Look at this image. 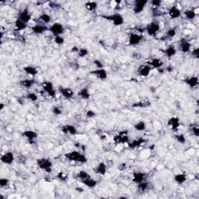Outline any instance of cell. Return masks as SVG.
<instances>
[{
    "mask_svg": "<svg viewBox=\"0 0 199 199\" xmlns=\"http://www.w3.org/2000/svg\"><path fill=\"white\" fill-rule=\"evenodd\" d=\"M65 157L69 161L78 162L80 163H85L87 162V158L86 157V156L79 153V151H76V150H73V151L65 153Z\"/></svg>",
    "mask_w": 199,
    "mask_h": 199,
    "instance_id": "6da1fadb",
    "label": "cell"
},
{
    "mask_svg": "<svg viewBox=\"0 0 199 199\" xmlns=\"http://www.w3.org/2000/svg\"><path fill=\"white\" fill-rule=\"evenodd\" d=\"M37 165L41 170H44L46 173H51L52 171L53 163L50 159L40 158L37 160Z\"/></svg>",
    "mask_w": 199,
    "mask_h": 199,
    "instance_id": "7a4b0ae2",
    "label": "cell"
},
{
    "mask_svg": "<svg viewBox=\"0 0 199 199\" xmlns=\"http://www.w3.org/2000/svg\"><path fill=\"white\" fill-rule=\"evenodd\" d=\"M103 18L111 21L114 25L116 27L121 26L122 24L125 23V20H124L123 16L120 13H114L110 16H103Z\"/></svg>",
    "mask_w": 199,
    "mask_h": 199,
    "instance_id": "3957f363",
    "label": "cell"
},
{
    "mask_svg": "<svg viewBox=\"0 0 199 199\" xmlns=\"http://www.w3.org/2000/svg\"><path fill=\"white\" fill-rule=\"evenodd\" d=\"M160 30V25L158 22L153 21L150 24H149L146 27V31L147 32L149 36L154 37L157 34V33Z\"/></svg>",
    "mask_w": 199,
    "mask_h": 199,
    "instance_id": "277c9868",
    "label": "cell"
},
{
    "mask_svg": "<svg viewBox=\"0 0 199 199\" xmlns=\"http://www.w3.org/2000/svg\"><path fill=\"white\" fill-rule=\"evenodd\" d=\"M49 31L54 35V37L61 36L65 31V27L60 23H54L49 27Z\"/></svg>",
    "mask_w": 199,
    "mask_h": 199,
    "instance_id": "5b68a950",
    "label": "cell"
},
{
    "mask_svg": "<svg viewBox=\"0 0 199 199\" xmlns=\"http://www.w3.org/2000/svg\"><path fill=\"white\" fill-rule=\"evenodd\" d=\"M42 88L45 92H46L47 94L51 97H55L56 95V91L54 88V85L52 82L47 81V82H43L42 84Z\"/></svg>",
    "mask_w": 199,
    "mask_h": 199,
    "instance_id": "8992f818",
    "label": "cell"
},
{
    "mask_svg": "<svg viewBox=\"0 0 199 199\" xmlns=\"http://www.w3.org/2000/svg\"><path fill=\"white\" fill-rule=\"evenodd\" d=\"M114 141L116 144H128L129 143V137L127 135V132H120L114 137Z\"/></svg>",
    "mask_w": 199,
    "mask_h": 199,
    "instance_id": "52a82bcc",
    "label": "cell"
},
{
    "mask_svg": "<svg viewBox=\"0 0 199 199\" xmlns=\"http://www.w3.org/2000/svg\"><path fill=\"white\" fill-rule=\"evenodd\" d=\"M143 39V35L136 34V33H132L128 36V45L130 46H136V45H139Z\"/></svg>",
    "mask_w": 199,
    "mask_h": 199,
    "instance_id": "ba28073f",
    "label": "cell"
},
{
    "mask_svg": "<svg viewBox=\"0 0 199 199\" xmlns=\"http://www.w3.org/2000/svg\"><path fill=\"white\" fill-rule=\"evenodd\" d=\"M148 2V0H136L133 6L134 13L139 14L143 12Z\"/></svg>",
    "mask_w": 199,
    "mask_h": 199,
    "instance_id": "9c48e42d",
    "label": "cell"
},
{
    "mask_svg": "<svg viewBox=\"0 0 199 199\" xmlns=\"http://www.w3.org/2000/svg\"><path fill=\"white\" fill-rule=\"evenodd\" d=\"M89 74L96 76L97 79L100 80H105L107 78V72L104 69H96L95 70L91 71Z\"/></svg>",
    "mask_w": 199,
    "mask_h": 199,
    "instance_id": "30bf717a",
    "label": "cell"
},
{
    "mask_svg": "<svg viewBox=\"0 0 199 199\" xmlns=\"http://www.w3.org/2000/svg\"><path fill=\"white\" fill-rule=\"evenodd\" d=\"M1 161L2 163L6 165H11L14 162L15 156H14L13 153L12 152H6L1 156Z\"/></svg>",
    "mask_w": 199,
    "mask_h": 199,
    "instance_id": "8fae6325",
    "label": "cell"
},
{
    "mask_svg": "<svg viewBox=\"0 0 199 199\" xmlns=\"http://www.w3.org/2000/svg\"><path fill=\"white\" fill-rule=\"evenodd\" d=\"M152 71V67L148 64H145V65H142L139 66V69H138V73L140 76L143 77H148L150 75V72Z\"/></svg>",
    "mask_w": 199,
    "mask_h": 199,
    "instance_id": "7c38bea8",
    "label": "cell"
},
{
    "mask_svg": "<svg viewBox=\"0 0 199 199\" xmlns=\"http://www.w3.org/2000/svg\"><path fill=\"white\" fill-rule=\"evenodd\" d=\"M31 31L35 34H42L46 31H49V27L46 26V25H43V24H36L34 26L31 27Z\"/></svg>",
    "mask_w": 199,
    "mask_h": 199,
    "instance_id": "4fadbf2b",
    "label": "cell"
},
{
    "mask_svg": "<svg viewBox=\"0 0 199 199\" xmlns=\"http://www.w3.org/2000/svg\"><path fill=\"white\" fill-rule=\"evenodd\" d=\"M22 136L24 138H26L28 141H29L30 143H33L34 140L38 138V135L36 132L32 130H27L24 131V132L22 133Z\"/></svg>",
    "mask_w": 199,
    "mask_h": 199,
    "instance_id": "5bb4252c",
    "label": "cell"
},
{
    "mask_svg": "<svg viewBox=\"0 0 199 199\" xmlns=\"http://www.w3.org/2000/svg\"><path fill=\"white\" fill-rule=\"evenodd\" d=\"M59 92L63 97L66 98V99H71L74 96L73 90L70 88H65L60 86L59 88Z\"/></svg>",
    "mask_w": 199,
    "mask_h": 199,
    "instance_id": "9a60e30c",
    "label": "cell"
},
{
    "mask_svg": "<svg viewBox=\"0 0 199 199\" xmlns=\"http://www.w3.org/2000/svg\"><path fill=\"white\" fill-rule=\"evenodd\" d=\"M146 143V139H143V138H139V139L132 141V142H131V143L129 142V143H128V147L131 149H136V148L139 147V146H141L142 145L145 144Z\"/></svg>",
    "mask_w": 199,
    "mask_h": 199,
    "instance_id": "2e32d148",
    "label": "cell"
},
{
    "mask_svg": "<svg viewBox=\"0 0 199 199\" xmlns=\"http://www.w3.org/2000/svg\"><path fill=\"white\" fill-rule=\"evenodd\" d=\"M168 14L171 19H177L181 15V11L176 5H172L168 10Z\"/></svg>",
    "mask_w": 199,
    "mask_h": 199,
    "instance_id": "e0dca14e",
    "label": "cell"
},
{
    "mask_svg": "<svg viewBox=\"0 0 199 199\" xmlns=\"http://www.w3.org/2000/svg\"><path fill=\"white\" fill-rule=\"evenodd\" d=\"M62 132L65 134H70L72 136H76L77 134V128L72 125H66L62 128Z\"/></svg>",
    "mask_w": 199,
    "mask_h": 199,
    "instance_id": "ac0fdd59",
    "label": "cell"
},
{
    "mask_svg": "<svg viewBox=\"0 0 199 199\" xmlns=\"http://www.w3.org/2000/svg\"><path fill=\"white\" fill-rule=\"evenodd\" d=\"M167 125L170 126L171 128L173 129V131L177 130L180 125V119H179L177 117L170 118L168 120V121H167Z\"/></svg>",
    "mask_w": 199,
    "mask_h": 199,
    "instance_id": "d6986e66",
    "label": "cell"
},
{
    "mask_svg": "<svg viewBox=\"0 0 199 199\" xmlns=\"http://www.w3.org/2000/svg\"><path fill=\"white\" fill-rule=\"evenodd\" d=\"M146 174L145 173H143V172H134L133 173V178H132V180L134 183L136 184H139L141 182L144 181L145 179H146Z\"/></svg>",
    "mask_w": 199,
    "mask_h": 199,
    "instance_id": "ffe728a7",
    "label": "cell"
},
{
    "mask_svg": "<svg viewBox=\"0 0 199 199\" xmlns=\"http://www.w3.org/2000/svg\"><path fill=\"white\" fill-rule=\"evenodd\" d=\"M18 18H19L20 20H21L22 21H24V23H26V24H28V23L31 21V13H30L29 10L27 9V8L24 9V10L20 13Z\"/></svg>",
    "mask_w": 199,
    "mask_h": 199,
    "instance_id": "44dd1931",
    "label": "cell"
},
{
    "mask_svg": "<svg viewBox=\"0 0 199 199\" xmlns=\"http://www.w3.org/2000/svg\"><path fill=\"white\" fill-rule=\"evenodd\" d=\"M180 51H181L183 53L187 54L188 52H190V48H191V44L187 41L186 39H182L180 41Z\"/></svg>",
    "mask_w": 199,
    "mask_h": 199,
    "instance_id": "7402d4cb",
    "label": "cell"
},
{
    "mask_svg": "<svg viewBox=\"0 0 199 199\" xmlns=\"http://www.w3.org/2000/svg\"><path fill=\"white\" fill-rule=\"evenodd\" d=\"M184 82L187 85H188L190 88H194L198 85V77L195 76H190V77L184 79Z\"/></svg>",
    "mask_w": 199,
    "mask_h": 199,
    "instance_id": "603a6c76",
    "label": "cell"
},
{
    "mask_svg": "<svg viewBox=\"0 0 199 199\" xmlns=\"http://www.w3.org/2000/svg\"><path fill=\"white\" fill-rule=\"evenodd\" d=\"M147 64L149 65H150L151 67H153V69H160L163 65V62L160 59H153L149 62H147Z\"/></svg>",
    "mask_w": 199,
    "mask_h": 199,
    "instance_id": "cb8c5ba5",
    "label": "cell"
},
{
    "mask_svg": "<svg viewBox=\"0 0 199 199\" xmlns=\"http://www.w3.org/2000/svg\"><path fill=\"white\" fill-rule=\"evenodd\" d=\"M95 172L97 174H100V175L103 176L106 174L107 173V166L103 162L100 163L95 168Z\"/></svg>",
    "mask_w": 199,
    "mask_h": 199,
    "instance_id": "d4e9b609",
    "label": "cell"
},
{
    "mask_svg": "<svg viewBox=\"0 0 199 199\" xmlns=\"http://www.w3.org/2000/svg\"><path fill=\"white\" fill-rule=\"evenodd\" d=\"M35 79H23L20 82V86H22L23 87L27 88V89H30L31 86H33L35 83Z\"/></svg>",
    "mask_w": 199,
    "mask_h": 199,
    "instance_id": "484cf974",
    "label": "cell"
},
{
    "mask_svg": "<svg viewBox=\"0 0 199 199\" xmlns=\"http://www.w3.org/2000/svg\"><path fill=\"white\" fill-rule=\"evenodd\" d=\"M80 182L82 184H84L85 186L89 187V188H93V187H95L97 185V181L96 180H94V179H92L91 177L86 179V180H81Z\"/></svg>",
    "mask_w": 199,
    "mask_h": 199,
    "instance_id": "4316f807",
    "label": "cell"
},
{
    "mask_svg": "<svg viewBox=\"0 0 199 199\" xmlns=\"http://www.w3.org/2000/svg\"><path fill=\"white\" fill-rule=\"evenodd\" d=\"M78 96L83 100H89L90 98L89 89L87 87H83L78 92Z\"/></svg>",
    "mask_w": 199,
    "mask_h": 199,
    "instance_id": "83f0119b",
    "label": "cell"
},
{
    "mask_svg": "<svg viewBox=\"0 0 199 199\" xmlns=\"http://www.w3.org/2000/svg\"><path fill=\"white\" fill-rule=\"evenodd\" d=\"M174 181L178 184H183L187 180V175L185 173H177L173 177Z\"/></svg>",
    "mask_w": 199,
    "mask_h": 199,
    "instance_id": "f1b7e54d",
    "label": "cell"
},
{
    "mask_svg": "<svg viewBox=\"0 0 199 199\" xmlns=\"http://www.w3.org/2000/svg\"><path fill=\"white\" fill-rule=\"evenodd\" d=\"M15 27L16 29V31H22L27 27V24L24 23V21H22L19 18H17L15 20Z\"/></svg>",
    "mask_w": 199,
    "mask_h": 199,
    "instance_id": "f546056e",
    "label": "cell"
},
{
    "mask_svg": "<svg viewBox=\"0 0 199 199\" xmlns=\"http://www.w3.org/2000/svg\"><path fill=\"white\" fill-rule=\"evenodd\" d=\"M24 71L26 72L27 75H31L32 76H35L38 73V70L37 68L32 65H27L24 68Z\"/></svg>",
    "mask_w": 199,
    "mask_h": 199,
    "instance_id": "4dcf8cb0",
    "label": "cell"
},
{
    "mask_svg": "<svg viewBox=\"0 0 199 199\" xmlns=\"http://www.w3.org/2000/svg\"><path fill=\"white\" fill-rule=\"evenodd\" d=\"M164 53L167 57L171 58V57L174 56V55L177 54V49H176L174 46L170 45V46L167 47V48L164 50Z\"/></svg>",
    "mask_w": 199,
    "mask_h": 199,
    "instance_id": "1f68e13d",
    "label": "cell"
},
{
    "mask_svg": "<svg viewBox=\"0 0 199 199\" xmlns=\"http://www.w3.org/2000/svg\"><path fill=\"white\" fill-rule=\"evenodd\" d=\"M184 15H185L186 18L187 20H192L194 18L196 17V15H197V13L194 10V9H186L184 11Z\"/></svg>",
    "mask_w": 199,
    "mask_h": 199,
    "instance_id": "d6a6232c",
    "label": "cell"
},
{
    "mask_svg": "<svg viewBox=\"0 0 199 199\" xmlns=\"http://www.w3.org/2000/svg\"><path fill=\"white\" fill-rule=\"evenodd\" d=\"M76 177L79 179V181H81V180H86V179L89 178V177H91L89 174V173H87L86 171H85V170H80V171L76 174Z\"/></svg>",
    "mask_w": 199,
    "mask_h": 199,
    "instance_id": "836d02e7",
    "label": "cell"
},
{
    "mask_svg": "<svg viewBox=\"0 0 199 199\" xmlns=\"http://www.w3.org/2000/svg\"><path fill=\"white\" fill-rule=\"evenodd\" d=\"M134 128L138 132H143L146 128V124L143 121L137 122L136 125H134Z\"/></svg>",
    "mask_w": 199,
    "mask_h": 199,
    "instance_id": "e575fe53",
    "label": "cell"
},
{
    "mask_svg": "<svg viewBox=\"0 0 199 199\" xmlns=\"http://www.w3.org/2000/svg\"><path fill=\"white\" fill-rule=\"evenodd\" d=\"M86 9L89 11H94L97 9L98 4L96 2H87L85 4Z\"/></svg>",
    "mask_w": 199,
    "mask_h": 199,
    "instance_id": "d590c367",
    "label": "cell"
},
{
    "mask_svg": "<svg viewBox=\"0 0 199 199\" xmlns=\"http://www.w3.org/2000/svg\"><path fill=\"white\" fill-rule=\"evenodd\" d=\"M39 20L44 23V24H49L52 20L51 16L48 13H42L39 16Z\"/></svg>",
    "mask_w": 199,
    "mask_h": 199,
    "instance_id": "8d00e7d4",
    "label": "cell"
},
{
    "mask_svg": "<svg viewBox=\"0 0 199 199\" xmlns=\"http://www.w3.org/2000/svg\"><path fill=\"white\" fill-rule=\"evenodd\" d=\"M148 188H149V183L145 180L138 184V189L141 192H145Z\"/></svg>",
    "mask_w": 199,
    "mask_h": 199,
    "instance_id": "74e56055",
    "label": "cell"
},
{
    "mask_svg": "<svg viewBox=\"0 0 199 199\" xmlns=\"http://www.w3.org/2000/svg\"><path fill=\"white\" fill-rule=\"evenodd\" d=\"M88 54H89V51H88L86 48H79V52H78V56L79 58H84V57L87 56Z\"/></svg>",
    "mask_w": 199,
    "mask_h": 199,
    "instance_id": "f35d334b",
    "label": "cell"
},
{
    "mask_svg": "<svg viewBox=\"0 0 199 199\" xmlns=\"http://www.w3.org/2000/svg\"><path fill=\"white\" fill-rule=\"evenodd\" d=\"M26 98L31 102H36L38 100V95L34 93H28L26 96Z\"/></svg>",
    "mask_w": 199,
    "mask_h": 199,
    "instance_id": "ab89813d",
    "label": "cell"
},
{
    "mask_svg": "<svg viewBox=\"0 0 199 199\" xmlns=\"http://www.w3.org/2000/svg\"><path fill=\"white\" fill-rule=\"evenodd\" d=\"M175 139L179 143H180V144H182V145H184V143H186V138H185V136H184V135H183V134L176 135Z\"/></svg>",
    "mask_w": 199,
    "mask_h": 199,
    "instance_id": "60d3db41",
    "label": "cell"
},
{
    "mask_svg": "<svg viewBox=\"0 0 199 199\" xmlns=\"http://www.w3.org/2000/svg\"><path fill=\"white\" fill-rule=\"evenodd\" d=\"M57 178L59 179L61 181H66L68 179V175L66 173H64L63 171H61L58 173V175H57Z\"/></svg>",
    "mask_w": 199,
    "mask_h": 199,
    "instance_id": "b9f144b4",
    "label": "cell"
},
{
    "mask_svg": "<svg viewBox=\"0 0 199 199\" xmlns=\"http://www.w3.org/2000/svg\"><path fill=\"white\" fill-rule=\"evenodd\" d=\"M54 41L58 45H62L65 43V39L62 36H56L54 38Z\"/></svg>",
    "mask_w": 199,
    "mask_h": 199,
    "instance_id": "7bdbcfd3",
    "label": "cell"
},
{
    "mask_svg": "<svg viewBox=\"0 0 199 199\" xmlns=\"http://www.w3.org/2000/svg\"><path fill=\"white\" fill-rule=\"evenodd\" d=\"M176 34H177V30L175 28H170L167 32V36L169 38H173L176 36Z\"/></svg>",
    "mask_w": 199,
    "mask_h": 199,
    "instance_id": "ee69618b",
    "label": "cell"
},
{
    "mask_svg": "<svg viewBox=\"0 0 199 199\" xmlns=\"http://www.w3.org/2000/svg\"><path fill=\"white\" fill-rule=\"evenodd\" d=\"M52 113H53L55 115H56V116H59V115H61L62 114V110L59 108V107H57V106H54L53 107H52Z\"/></svg>",
    "mask_w": 199,
    "mask_h": 199,
    "instance_id": "f6af8a7d",
    "label": "cell"
},
{
    "mask_svg": "<svg viewBox=\"0 0 199 199\" xmlns=\"http://www.w3.org/2000/svg\"><path fill=\"white\" fill-rule=\"evenodd\" d=\"M9 183V180L7 178H1L0 179V187H5L8 186Z\"/></svg>",
    "mask_w": 199,
    "mask_h": 199,
    "instance_id": "bcb514c9",
    "label": "cell"
},
{
    "mask_svg": "<svg viewBox=\"0 0 199 199\" xmlns=\"http://www.w3.org/2000/svg\"><path fill=\"white\" fill-rule=\"evenodd\" d=\"M93 62L95 65V66H96V69H103V65L101 61L98 60V59H95V60H93Z\"/></svg>",
    "mask_w": 199,
    "mask_h": 199,
    "instance_id": "7dc6e473",
    "label": "cell"
},
{
    "mask_svg": "<svg viewBox=\"0 0 199 199\" xmlns=\"http://www.w3.org/2000/svg\"><path fill=\"white\" fill-rule=\"evenodd\" d=\"M190 131L193 133L194 136H195L196 137H198L199 136V128L197 127V126H193V127L190 128Z\"/></svg>",
    "mask_w": 199,
    "mask_h": 199,
    "instance_id": "c3c4849f",
    "label": "cell"
},
{
    "mask_svg": "<svg viewBox=\"0 0 199 199\" xmlns=\"http://www.w3.org/2000/svg\"><path fill=\"white\" fill-rule=\"evenodd\" d=\"M150 3H151V5H153V6L157 8V7H160V5H161L162 1L161 0H152Z\"/></svg>",
    "mask_w": 199,
    "mask_h": 199,
    "instance_id": "681fc988",
    "label": "cell"
},
{
    "mask_svg": "<svg viewBox=\"0 0 199 199\" xmlns=\"http://www.w3.org/2000/svg\"><path fill=\"white\" fill-rule=\"evenodd\" d=\"M191 53H192V55L194 57V58H196V59H199V48H194Z\"/></svg>",
    "mask_w": 199,
    "mask_h": 199,
    "instance_id": "f907efd6",
    "label": "cell"
},
{
    "mask_svg": "<svg viewBox=\"0 0 199 199\" xmlns=\"http://www.w3.org/2000/svg\"><path fill=\"white\" fill-rule=\"evenodd\" d=\"M96 116V113H95L93 110H87L86 112V117L89 118H94Z\"/></svg>",
    "mask_w": 199,
    "mask_h": 199,
    "instance_id": "816d5d0a",
    "label": "cell"
},
{
    "mask_svg": "<svg viewBox=\"0 0 199 199\" xmlns=\"http://www.w3.org/2000/svg\"><path fill=\"white\" fill-rule=\"evenodd\" d=\"M126 168H127V164L125 163H121L118 167V170L119 171H124L125 170H126Z\"/></svg>",
    "mask_w": 199,
    "mask_h": 199,
    "instance_id": "f5cc1de1",
    "label": "cell"
},
{
    "mask_svg": "<svg viewBox=\"0 0 199 199\" xmlns=\"http://www.w3.org/2000/svg\"><path fill=\"white\" fill-rule=\"evenodd\" d=\"M49 5L51 8H54V9H57V8H59V7H60V5H58V4L55 3V2H50Z\"/></svg>",
    "mask_w": 199,
    "mask_h": 199,
    "instance_id": "db71d44e",
    "label": "cell"
},
{
    "mask_svg": "<svg viewBox=\"0 0 199 199\" xmlns=\"http://www.w3.org/2000/svg\"><path fill=\"white\" fill-rule=\"evenodd\" d=\"M79 50V48H78L77 46H73L72 48V49H71V52H77V53H78Z\"/></svg>",
    "mask_w": 199,
    "mask_h": 199,
    "instance_id": "11a10c76",
    "label": "cell"
},
{
    "mask_svg": "<svg viewBox=\"0 0 199 199\" xmlns=\"http://www.w3.org/2000/svg\"><path fill=\"white\" fill-rule=\"evenodd\" d=\"M166 69H167V72H173V67H171V66H168V67H167Z\"/></svg>",
    "mask_w": 199,
    "mask_h": 199,
    "instance_id": "9f6ffc18",
    "label": "cell"
},
{
    "mask_svg": "<svg viewBox=\"0 0 199 199\" xmlns=\"http://www.w3.org/2000/svg\"><path fill=\"white\" fill-rule=\"evenodd\" d=\"M4 107H5V105H4V103H0V110H3Z\"/></svg>",
    "mask_w": 199,
    "mask_h": 199,
    "instance_id": "6f0895ef",
    "label": "cell"
}]
</instances>
